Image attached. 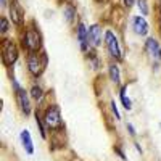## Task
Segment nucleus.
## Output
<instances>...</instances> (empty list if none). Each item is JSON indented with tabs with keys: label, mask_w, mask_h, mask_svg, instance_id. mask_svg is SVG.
I'll return each instance as SVG.
<instances>
[{
	"label": "nucleus",
	"mask_w": 161,
	"mask_h": 161,
	"mask_svg": "<svg viewBox=\"0 0 161 161\" xmlns=\"http://www.w3.org/2000/svg\"><path fill=\"white\" fill-rule=\"evenodd\" d=\"M36 121H37V126H39V130H40V136H42V137H45V130H44V126H42V123H40V118H39V116H36Z\"/></svg>",
	"instance_id": "obj_19"
},
{
	"label": "nucleus",
	"mask_w": 161,
	"mask_h": 161,
	"mask_svg": "<svg viewBox=\"0 0 161 161\" xmlns=\"http://www.w3.org/2000/svg\"><path fill=\"white\" fill-rule=\"evenodd\" d=\"M89 39H90V42L93 45H100V42H102V31H100V26L98 24L90 26V29H89Z\"/></svg>",
	"instance_id": "obj_9"
},
{
	"label": "nucleus",
	"mask_w": 161,
	"mask_h": 161,
	"mask_svg": "<svg viewBox=\"0 0 161 161\" xmlns=\"http://www.w3.org/2000/svg\"><path fill=\"white\" fill-rule=\"evenodd\" d=\"M147 50H148V53L153 57V58H156V60H161V47H159V44L156 42L155 39H147Z\"/></svg>",
	"instance_id": "obj_8"
},
{
	"label": "nucleus",
	"mask_w": 161,
	"mask_h": 161,
	"mask_svg": "<svg viewBox=\"0 0 161 161\" xmlns=\"http://www.w3.org/2000/svg\"><path fill=\"white\" fill-rule=\"evenodd\" d=\"M111 110H113L114 116H116V118H119V113H118V110H116V105H114V102H111Z\"/></svg>",
	"instance_id": "obj_20"
},
{
	"label": "nucleus",
	"mask_w": 161,
	"mask_h": 161,
	"mask_svg": "<svg viewBox=\"0 0 161 161\" xmlns=\"http://www.w3.org/2000/svg\"><path fill=\"white\" fill-rule=\"evenodd\" d=\"M105 42H106V47L110 50V55L116 60H121L123 58V53H121V48H119V44H118V39L114 37V34L111 31H106L105 32Z\"/></svg>",
	"instance_id": "obj_2"
},
{
	"label": "nucleus",
	"mask_w": 161,
	"mask_h": 161,
	"mask_svg": "<svg viewBox=\"0 0 161 161\" xmlns=\"http://www.w3.org/2000/svg\"><path fill=\"white\" fill-rule=\"evenodd\" d=\"M97 2H105V0H97Z\"/></svg>",
	"instance_id": "obj_24"
},
{
	"label": "nucleus",
	"mask_w": 161,
	"mask_h": 161,
	"mask_svg": "<svg viewBox=\"0 0 161 161\" xmlns=\"http://www.w3.org/2000/svg\"><path fill=\"white\" fill-rule=\"evenodd\" d=\"M2 57H3V63L11 66L18 60V48L13 42H3V48H2Z\"/></svg>",
	"instance_id": "obj_3"
},
{
	"label": "nucleus",
	"mask_w": 161,
	"mask_h": 161,
	"mask_svg": "<svg viewBox=\"0 0 161 161\" xmlns=\"http://www.w3.org/2000/svg\"><path fill=\"white\" fill-rule=\"evenodd\" d=\"M45 124L50 129H55L60 126V110L58 106H50L45 111Z\"/></svg>",
	"instance_id": "obj_4"
},
{
	"label": "nucleus",
	"mask_w": 161,
	"mask_h": 161,
	"mask_svg": "<svg viewBox=\"0 0 161 161\" xmlns=\"http://www.w3.org/2000/svg\"><path fill=\"white\" fill-rule=\"evenodd\" d=\"M64 18H66V21H68V23H73V21H74L76 15H74V8H73V7H66V10H64Z\"/></svg>",
	"instance_id": "obj_15"
},
{
	"label": "nucleus",
	"mask_w": 161,
	"mask_h": 161,
	"mask_svg": "<svg viewBox=\"0 0 161 161\" xmlns=\"http://www.w3.org/2000/svg\"><path fill=\"white\" fill-rule=\"evenodd\" d=\"M18 100H19L23 113L24 114H29L31 113V102H29V97H28V93H26V90L18 89Z\"/></svg>",
	"instance_id": "obj_7"
},
{
	"label": "nucleus",
	"mask_w": 161,
	"mask_h": 161,
	"mask_svg": "<svg viewBox=\"0 0 161 161\" xmlns=\"http://www.w3.org/2000/svg\"><path fill=\"white\" fill-rule=\"evenodd\" d=\"M21 140H23L24 150L28 152L29 155H32V153H34V147H32V140H31V136H29L28 130H23V132H21Z\"/></svg>",
	"instance_id": "obj_11"
},
{
	"label": "nucleus",
	"mask_w": 161,
	"mask_h": 161,
	"mask_svg": "<svg viewBox=\"0 0 161 161\" xmlns=\"http://www.w3.org/2000/svg\"><path fill=\"white\" fill-rule=\"evenodd\" d=\"M31 90H32V97H34V98H40V95H42V90H40V87L34 86Z\"/></svg>",
	"instance_id": "obj_18"
},
{
	"label": "nucleus",
	"mask_w": 161,
	"mask_h": 161,
	"mask_svg": "<svg viewBox=\"0 0 161 161\" xmlns=\"http://www.w3.org/2000/svg\"><path fill=\"white\" fill-rule=\"evenodd\" d=\"M119 97H121V102H123L124 108L130 110L132 103H130V100H129V98H127V95H126V87H123V89H121V92H119Z\"/></svg>",
	"instance_id": "obj_13"
},
{
	"label": "nucleus",
	"mask_w": 161,
	"mask_h": 161,
	"mask_svg": "<svg viewBox=\"0 0 161 161\" xmlns=\"http://www.w3.org/2000/svg\"><path fill=\"white\" fill-rule=\"evenodd\" d=\"M124 3H126V7H130L134 3V0H124Z\"/></svg>",
	"instance_id": "obj_21"
},
{
	"label": "nucleus",
	"mask_w": 161,
	"mask_h": 161,
	"mask_svg": "<svg viewBox=\"0 0 161 161\" xmlns=\"http://www.w3.org/2000/svg\"><path fill=\"white\" fill-rule=\"evenodd\" d=\"M77 37H79V44L82 50H87V37L89 34L86 32V26L84 24H79V29H77Z\"/></svg>",
	"instance_id": "obj_12"
},
{
	"label": "nucleus",
	"mask_w": 161,
	"mask_h": 161,
	"mask_svg": "<svg viewBox=\"0 0 161 161\" xmlns=\"http://www.w3.org/2000/svg\"><path fill=\"white\" fill-rule=\"evenodd\" d=\"M0 3H2V5H5V3H7V0H0Z\"/></svg>",
	"instance_id": "obj_23"
},
{
	"label": "nucleus",
	"mask_w": 161,
	"mask_h": 161,
	"mask_svg": "<svg viewBox=\"0 0 161 161\" xmlns=\"http://www.w3.org/2000/svg\"><path fill=\"white\" fill-rule=\"evenodd\" d=\"M10 15H11V19L15 24H21L23 23V13H21V8L16 2H11L10 5Z\"/></svg>",
	"instance_id": "obj_10"
},
{
	"label": "nucleus",
	"mask_w": 161,
	"mask_h": 161,
	"mask_svg": "<svg viewBox=\"0 0 161 161\" xmlns=\"http://www.w3.org/2000/svg\"><path fill=\"white\" fill-rule=\"evenodd\" d=\"M44 61L40 60L36 53H32V55H29V58H28V68H29V71L34 74V76H40L42 74V71H44Z\"/></svg>",
	"instance_id": "obj_5"
},
{
	"label": "nucleus",
	"mask_w": 161,
	"mask_h": 161,
	"mask_svg": "<svg viewBox=\"0 0 161 161\" xmlns=\"http://www.w3.org/2000/svg\"><path fill=\"white\" fill-rule=\"evenodd\" d=\"M132 23H134V31H136V34L147 36V32H148V23H147L142 16H136Z\"/></svg>",
	"instance_id": "obj_6"
},
{
	"label": "nucleus",
	"mask_w": 161,
	"mask_h": 161,
	"mask_svg": "<svg viewBox=\"0 0 161 161\" xmlns=\"http://www.w3.org/2000/svg\"><path fill=\"white\" fill-rule=\"evenodd\" d=\"M127 129H129V132H130V134H134V129H132V126H130V124H127Z\"/></svg>",
	"instance_id": "obj_22"
},
{
	"label": "nucleus",
	"mask_w": 161,
	"mask_h": 161,
	"mask_svg": "<svg viewBox=\"0 0 161 161\" xmlns=\"http://www.w3.org/2000/svg\"><path fill=\"white\" fill-rule=\"evenodd\" d=\"M137 3H139V8H140V11L143 13V15H148V5H147V0H137Z\"/></svg>",
	"instance_id": "obj_16"
},
{
	"label": "nucleus",
	"mask_w": 161,
	"mask_h": 161,
	"mask_svg": "<svg viewBox=\"0 0 161 161\" xmlns=\"http://www.w3.org/2000/svg\"><path fill=\"white\" fill-rule=\"evenodd\" d=\"M110 77H111L113 82H119V69H118L116 64L110 66Z\"/></svg>",
	"instance_id": "obj_14"
},
{
	"label": "nucleus",
	"mask_w": 161,
	"mask_h": 161,
	"mask_svg": "<svg viewBox=\"0 0 161 161\" xmlns=\"http://www.w3.org/2000/svg\"><path fill=\"white\" fill-rule=\"evenodd\" d=\"M0 24H2V28H0V32H2V36L8 31V21L5 19V18H2L0 19Z\"/></svg>",
	"instance_id": "obj_17"
},
{
	"label": "nucleus",
	"mask_w": 161,
	"mask_h": 161,
	"mask_svg": "<svg viewBox=\"0 0 161 161\" xmlns=\"http://www.w3.org/2000/svg\"><path fill=\"white\" fill-rule=\"evenodd\" d=\"M24 44L31 52H37L40 47H42V36L36 28H31L24 36Z\"/></svg>",
	"instance_id": "obj_1"
}]
</instances>
